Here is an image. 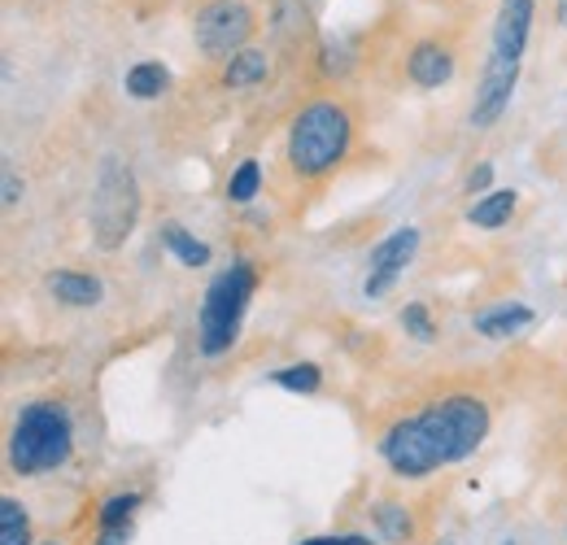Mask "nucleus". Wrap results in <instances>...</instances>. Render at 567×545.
<instances>
[{"mask_svg": "<svg viewBox=\"0 0 567 545\" xmlns=\"http://www.w3.org/2000/svg\"><path fill=\"white\" fill-rule=\"evenodd\" d=\"M489 407L472 393H450L424 407L420 414L398 419L380 436V459L393 467V476L424 480L436 467L472 459L489 436Z\"/></svg>", "mask_w": 567, "mask_h": 545, "instance_id": "nucleus-1", "label": "nucleus"}, {"mask_svg": "<svg viewBox=\"0 0 567 545\" xmlns=\"http://www.w3.org/2000/svg\"><path fill=\"white\" fill-rule=\"evenodd\" d=\"M350 140L354 119L341 101H310L288 127V171L297 179H323L346 162Z\"/></svg>", "mask_w": 567, "mask_h": 545, "instance_id": "nucleus-2", "label": "nucleus"}, {"mask_svg": "<svg viewBox=\"0 0 567 545\" xmlns=\"http://www.w3.org/2000/svg\"><path fill=\"white\" fill-rule=\"evenodd\" d=\"M74 450V423L71 410L62 402H27L13 419L9 432V467L18 476H40V472H58L71 463Z\"/></svg>", "mask_w": 567, "mask_h": 545, "instance_id": "nucleus-3", "label": "nucleus"}, {"mask_svg": "<svg viewBox=\"0 0 567 545\" xmlns=\"http://www.w3.org/2000/svg\"><path fill=\"white\" fill-rule=\"evenodd\" d=\"M254 288H258V271L245 258L210 279V288L202 297V315H197V345H202L206 358H218L236 345L240 319L254 301Z\"/></svg>", "mask_w": 567, "mask_h": 545, "instance_id": "nucleus-4", "label": "nucleus"}, {"mask_svg": "<svg viewBox=\"0 0 567 545\" xmlns=\"http://www.w3.org/2000/svg\"><path fill=\"white\" fill-rule=\"evenodd\" d=\"M141 214V188L136 175L123 162H105L101 179H96V197H92V236L101 249H118Z\"/></svg>", "mask_w": 567, "mask_h": 545, "instance_id": "nucleus-5", "label": "nucleus"}, {"mask_svg": "<svg viewBox=\"0 0 567 545\" xmlns=\"http://www.w3.org/2000/svg\"><path fill=\"white\" fill-rule=\"evenodd\" d=\"M254 9L245 0H210L197 22H193V35H197V49L210 58V62H227L245 49V40L254 35Z\"/></svg>", "mask_w": 567, "mask_h": 545, "instance_id": "nucleus-6", "label": "nucleus"}, {"mask_svg": "<svg viewBox=\"0 0 567 545\" xmlns=\"http://www.w3.org/2000/svg\"><path fill=\"white\" fill-rule=\"evenodd\" d=\"M515 83H519V58H502L489 53L485 74L476 83V101H472V127L476 132H489L497 119L506 114L511 96H515Z\"/></svg>", "mask_w": 567, "mask_h": 545, "instance_id": "nucleus-7", "label": "nucleus"}, {"mask_svg": "<svg viewBox=\"0 0 567 545\" xmlns=\"http://www.w3.org/2000/svg\"><path fill=\"white\" fill-rule=\"evenodd\" d=\"M420 254V232L415 227H398V232H389L375 249H371V258H367V284H362V292L367 297H384L393 284H398V275L411 267V258Z\"/></svg>", "mask_w": 567, "mask_h": 545, "instance_id": "nucleus-8", "label": "nucleus"}, {"mask_svg": "<svg viewBox=\"0 0 567 545\" xmlns=\"http://www.w3.org/2000/svg\"><path fill=\"white\" fill-rule=\"evenodd\" d=\"M533 31V0H502L494 22V53L502 58H524Z\"/></svg>", "mask_w": 567, "mask_h": 545, "instance_id": "nucleus-9", "label": "nucleus"}, {"mask_svg": "<svg viewBox=\"0 0 567 545\" xmlns=\"http://www.w3.org/2000/svg\"><path fill=\"white\" fill-rule=\"evenodd\" d=\"M406 74H411L415 88H441V83L454 79V53L445 44H436V40H424V44L411 49Z\"/></svg>", "mask_w": 567, "mask_h": 545, "instance_id": "nucleus-10", "label": "nucleus"}, {"mask_svg": "<svg viewBox=\"0 0 567 545\" xmlns=\"http://www.w3.org/2000/svg\"><path fill=\"white\" fill-rule=\"evenodd\" d=\"M472 323H476V332H481V337H489V341H506V337H515L519 328H528V323H533V310H528L524 301H502V306L481 310Z\"/></svg>", "mask_w": 567, "mask_h": 545, "instance_id": "nucleus-11", "label": "nucleus"}, {"mask_svg": "<svg viewBox=\"0 0 567 545\" xmlns=\"http://www.w3.org/2000/svg\"><path fill=\"white\" fill-rule=\"evenodd\" d=\"M49 292L62 301V306H74V310H87L101 301V279L83 271H53L49 275Z\"/></svg>", "mask_w": 567, "mask_h": 545, "instance_id": "nucleus-12", "label": "nucleus"}, {"mask_svg": "<svg viewBox=\"0 0 567 545\" xmlns=\"http://www.w3.org/2000/svg\"><path fill=\"white\" fill-rule=\"evenodd\" d=\"M162 245L184 263V267H210V245L206 240H197L184 223H162Z\"/></svg>", "mask_w": 567, "mask_h": 545, "instance_id": "nucleus-13", "label": "nucleus"}, {"mask_svg": "<svg viewBox=\"0 0 567 545\" xmlns=\"http://www.w3.org/2000/svg\"><path fill=\"white\" fill-rule=\"evenodd\" d=\"M262 79H267V53H258V49H240L236 58L223 62V83H227L231 92L254 88V83H262Z\"/></svg>", "mask_w": 567, "mask_h": 545, "instance_id": "nucleus-14", "label": "nucleus"}, {"mask_svg": "<svg viewBox=\"0 0 567 545\" xmlns=\"http://www.w3.org/2000/svg\"><path fill=\"white\" fill-rule=\"evenodd\" d=\"M166 83H171V70L162 66V62H136V66L127 70V79H123L127 96H136V101H157L166 92Z\"/></svg>", "mask_w": 567, "mask_h": 545, "instance_id": "nucleus-15", "label": "nucleus"}, {"mask_svg": "<svg viewBox=\"0 0 567 545\" xmlns=\"http://www.w3.org/2000/svg\"><path fill=\"white\" fill-rule=\"evenodd\" d=\"M515 193L511 188H494V193H485V197H476V205L467 209V223L472 227H502L511 214H515Z\"/></svg>", "mask_w": 567, "mask_h": 545, "instance_id": "nucleus-16", "label": "nucleus"}, {"mask_svg": "<svg viewBox=\"0 0 567 545\" xmlns=\"http://www.w3.org/2000/svg\"><path fill=\"white\" fill-rule=\"evenodd\" d=\"M0 545H31V515L18 497H0Z\"/></svg>", "mask_w": 567, "mask_h": 545, "instance_id": "nucleus-17", "label": "nucleus"}, {"mask_svg": "<svg viewBox=\"0 0 567 545\" xmlns=\"http://www.w3.org/2000/svg\"><path fill=\"white\" fill-rule=\"evenodd\" d=\"M371 515H375V528H380L384 542H411V537H415V524H411V511H406V506L380 502Z\"/></svg>", "mask_w": 567, "mask_h": 545, "instance_id": "nucleus-18", "label": "nucleus"}, {"mask_svg": "<svg viewBox=\"0 0 567 545\" xmlns=\"http://www.w3.org/2000/svg\"><path fill=\"white\" fill-rule=\"evenodd\" d=\"M258 188H262V166H258V157H245V162L231 171V179H227V202L249 205L258 197Z\"/></svg>", "mask_w": 567, "mask_h": 545, "instance_id": "nucleus-19", "label": "nucleus"}, {"mask_svg": "<svg viewBox=\"0 0 567 545\" xmlns=\"http://www.w3.org/2000/svg\"><path fill=\"white\" fill-rule=\"evenodd\" d=\"M271 384H280L288 393H319L323 371H319L315 362H288L280 371H271Z\"/></svg>", "mask_w": 567, "mask_h": 545, "instance_id": "nucleus-20", "label": "nucleus"}, {"mask_svg": "<svg viewBox=\"0 0 567 545\" xmlns=\"http://www.w3.org/2000/svg\"><path fill=\"white\" fill-rule=\"evenodd\" d=\"M141 502H144L141 493H114V497H105L101 511H96L101 528H123V524H132V515H136Z\"/></svg>", "mask_w": 567, "mask_h": 545, "instance_id": "nucleus-21", "label": "nucleus"}, {"mask_svg": "<svg viewBox=\"0 0 567 545\" xmlns=\"http://www.w3.org/2000/svg\"><path fill=\"white\" fill-rule=\"evenodd\" d=\"M402 328L415 337V341H436V328H432V315H427L424 301H411V306H402Z\"/></svg>", "mask_w": 567, "mask_h": 545, "instance_id": "nucleus-22", "label": "nucleus"}, {"mask_svg": "<svg viewBox=\"0 0 567 545\" xmlns=\"http://www.w3.org/2000/svg\"><path fill=\"white\" fill-rule=\"evenodd\" d=\"M494 184V166L485 162V166H476L472 175H467V193H476V197H485V188Z\"/></svg>", "mask_w": 567, "mask_h": 545, "instance_id": "nucleus-23", "label": "nucleus"}, {"mask_svg": "<svg viewBox=\"0 0 567 545\" xmlns=\"http://www.w3.org/2000/svg\"><path fill=\"white\" fill-rule=\"evenodd\" d=\"M132 542V524H123V528H101L96 533V545H127Z\"/></svg>", "mask_w": 567, "mask_h": 545, "instance_id": "nucleus-24", "label": "nucleus"}, {"mask_svg": "<svg viewBox=\"0 0 567 545\" xmlns=\"http://www.w3.org/2000/svg\"><path fill=\"white\" fill-rule=\"evenodd\" d=\"M301 545H371V542L362 533H341V537H310V542Z\"/></svg>", "mask_w": 567, "mask_h": 545, "instance_id": "nucleus-25", "label": "nucleus"}, {"mask_svg": "<svg viewBox=\"0 0 567 545\" xmlns=\"http://www.w3.org/2000/svg\"><path fill=\"white\" fill-rule=\"evenodd\" d=\"M22 202V188H18V175L13 166H4V205H18Z\"/></svg>", "mask_w": 567, "mask_h": 545, "instance_id": "nucleus-26", "label": "nucleus"}, {"mask_svg": "<svg viewBox=\"0 0 567 545\" xmlns=\"http://www.w3.org/2000/svg\"><path fill=\"white\" fill-rule=\"evenodd\" d=\"M559 22L567 27V0H559Z\"/></svg>", "mask_w": 567, "mask_h": 545, "instance_id": "nucleus-27", "label": "nucleus"}, {"mask_svg": "<svg viewBox=\"0 0 567 545\" xmlns=\"http://www.w3.org/2000/svg\"><path fill=\"white\" fill-rule=\"evenodd\" d=\"M40 545H62V542H40Z\"/></svg>", "mask_w": 567, "mask_h": 545, "instance_id": "nucleus-28", "label": "nucleus"}, {"mask_svg": "<svg viewBox=\"0 0 567 545\" xmlns=\"http://www.w3.org/2000/svg\"><path fill=\"white\" fill-rule=\"evenodd\" d=\"M506 545H515V542H506Z\"/></svg>", "mask_w": 567, "mask_h": 545, "instance_id": "nucleus-29", "label": "nucleus"}]
</instances>
